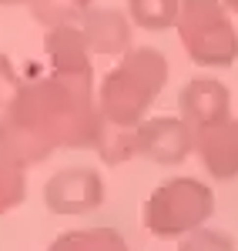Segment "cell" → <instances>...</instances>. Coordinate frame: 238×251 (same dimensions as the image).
Wrapping results in <instances>:
<instances>
[{"mask_svg": "<svg viewBox=\"0 0 238 251\" xmlns=\"http://www.w3.org/2000/svg\"><path fill=\"white\" fill-rule=\"evenodd\" d=\"M104 124L91 80L60 74L30 80L17 87L0 114V157L30 168L57 148H98Z\"/></svg>", "mask_w": 238, "mask_h": 251, "instance_id": "1", "label": "cell"}, {"mask_svg": "<svg viewBox=\"0 0 238 251\" xmlns=\"http://www.w3.org/2000/svg\"><path fill=\"white\" fill-rule=\"evenodd\" d=\"M168 80V60L155 47H131L101 84V114L111 127H138Z\"/></svg>", "mask_w": 238, "mask_h": 251, "instance_id": "2", "label": "cell"}, {"mask_svg": "<svg viewBox=\"0 0 238 251\" xmlns=\"http://www.w3.org/2000/svg\"><path fill=\"white\" fill-rule=\"evenodd\" d=\"M178 37L198 67H228L238 60V30L221 0H181Z\"/></svg>", "mask_w": 238, "mask_h": 251, "instance_id": "3", "label": "cell"}, {"mask_svg": "<svg viewBox=\"0 0 238 251\" xmlns=\"http://www.w3.org/2000/svg\"><path fill=\"white\" fill-rule=\"evenodd\" d=\"M215 194L198 177H175L161 184L144 204V228L155 238H178L191 234L212 218Z\"/></svg>", "mask_w": 238, "mask_h": 251, "instance_id": "4", "label": "cell"}, {"mask_svg": "<svg viewBox=\"0 0 238 251\" xmlns=\"http://www.w3.org/2000/svg\"><path fill=\"white\" fill-rule=\"evenodd\" d=\"M195 151V131L181 117H151L134 127V154L155 164H181Z\"/></svg>", "mask_w": 238, "mask_h": 251, "instance_id": "5", "label": "cell"}, {"mask_svg": "<svg viewBox=\"0 0 238 251\" xmlns=\"http://www.w3.org/2000/svg\"><path fill=\"white\" fill-rule=\"evenodd\" d=\"M104 181L91 168H64L44 188V204L54 214H84L101 208Z\"/></svg>", "mask_w": 238, "mask_h": 251, "instance_id": "6", "label": "cell"}, {"mask_svg": "<svg viewBox=\"0 0 238 251\" xmlns=\"http://www.w3.org/2000/svg\"><path fill=\"white\" fill-rule=\"evenodd\" d=\"M178 104H181V121L195 134H201L205 127L218 124L225 117H232V94H228V87L212 77L188 80L178 97Z\"/></svg>", "mask_w": 238, "mask_h": 251, "instance_id": "7", "label": "cell"}, {"mask_svg": "<svg viewBox=\"0 0 238 251\" xmlns=\"http://www.w3.org/2000/svg\"><path fill=\"white\" fill-rule=\"evenodd\" d=\"M195 148H198L201 164L208 168L212 177L228 181L238 174V121L225 117L218 124L205 127L201 134H195Z\"/></svg>", "mask_w": 238, "mask_h": 251, "instance_id": "8", "label": "cell"}, {"mask_svg": "<svg viewBox=\"0 0 238 251\" xmlns=\"http://www.w3.org/2000/svg\"><path fill=\"white\" fill-rule=\"evenodd\" d=\"M44 47H47V60L54 67V74L91 80V47H87L80 27H74V24L51 27Z\"/></svg>", "mask_w": 238, "mask_h": 251, "instance_id": "9", "label": "cell"}, {"mask_svg": "<svg viewBox=\"0 0 238 251\" xmlns=\"http://www.w3.org/2000/svg\"><path fill=\"white\" fill-rule=\"evenodd\" d=\"M84 40L94 54H128L131 50V24L121 10L111 7H91L80 20Z\"/></svg>", "mask_w": 238, "mask_h": 251, "instance_id": "10", "label": "cell"}, {"mask_svg": "<svg viewBox=\"0 0 238 251\" xmlns=\"http://www.w3.org/2000/svg\"><path fill=\"white\" fill-rule=\"evenodd\" d=\"M51 251H128L124 238L111 228H91V231L60 234L51 245Z\"/></svg>", "mask_w": 238, "mask_h": 251, "instance_id": "11", "label": "cell"}, {"mask_svg": "<svg viewBox=\"0 0 238 251\" xmlns=\"http://www.w3.org/2000/svg\"><path fill=\"white\" fill-rule=\"evenodd\" d=\"M181 0H128V14L131 20L144 30H168L171 24H178Z\"/></svg>", "mask_w": 238, "mask_h": 251, "instance_id": "12", "label": "cell"}, {"mask_svg": "<svg viewBox=\"0 0 238 251\" xmlns=\"http://www.w3.org/2000/svg\"><path fill=\"white\" fill-rule=\"evenodd\" d=\"M87 10H91V0H30V14L44 27H64L84 20Z\"/></svg>", "mask_w": 238, "mask_h": 251, "instance_id": "13", "label": "cell"}, {"mask_svg": "<svg viewBox=\"0 0 238 251\" xmlns=\"http://www.w3.org/2000/svg\"><path fill=\"white\" fill-rule=\"evenodd\" d=\"M98 154L104 164H121L134 154V131L131 127H111L104 124V134L98 141Z\"/></svg>", "mask_w": 238, "mask_h": 251, "instance_id": "14", "label": "cell"}, {"mask_svg": "<svg viewBox=\"0 0 238 251\" xmlns=\"http://www.w3.org/2000/svg\"><path fill=\"white\" fill-rule=\"evenodd\" d=\"M27 194V184H24V168L14 164V161H3L0 157V214L14 211Z\"/></svg>", "mask_w": 238, "mask_h": 251, "instance_id": "15", "label": "cell"}, {"mask_svg": "<svg viewBox=\"0 0 238 251\" xmlns=\"http://www.w3.org/2000/svg\"><path fill=\"white\" fill-rule=\"evenodd\" d=\"M178 251H235V245H232V238L221 231H191L185 241H181Z\"/></svg>", "mask_w": 238, "mask_h": 251, "instance_id": "16", "label": "cell"}, {"mask_svg": "<svg viewBox=\"0 0 238 251\" xmlns=\"http://www.w3.org/2000/svg\"><path fill=\"white\" fill-rule=\"evenodd\" d=\"M14 94H17V71H14L10 60L0 54V107H3Z\"/></svg>", "mask_w": 238, "mask_h": 251, "instance_id": "17", "label": "cell"}, {"mask_svg": "<svg viewBox=\"0 0 238 251\" xmlns=\"http://www.w3.org/2000/svg\"><path fill=\"white\" fill-rule=\"evenodd\" d=\"M221 3H225L228 10H235V14H238V0H221Z\"/></svg>", "mask_w": 238, "mask_h": 251, "instance_id": "18", "label": "cell"}, {"mask_svg": "<svg viewBox=\"0 0 238 251\" xmlns=\"http://www.w3.org/2000/svg\"><path fill=\"white\" fill-rule=\"evenodd\" d=\"M0 3H30V0H0Z\"/></svg>", "mask_w": 238, "mask_h": 251, "instance_id": "19", "label": "cell"}]
</instances>
